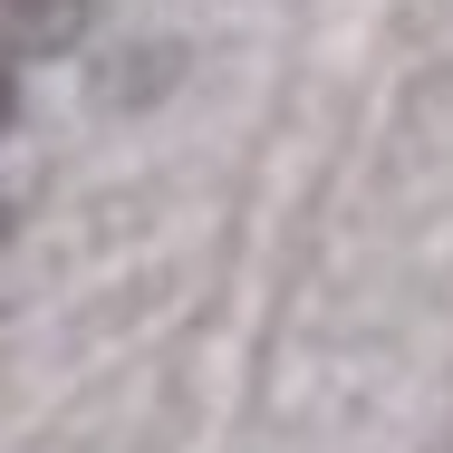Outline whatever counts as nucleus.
Segmentation results:
<instances>
[{
    "label": "nucleus",
    "instance_id": "obj_2",
    "mask_svg": "<svg viewBox=\"0 0 453 453\" xmlns=\"http://www.w3.org/2000/svg\"><path fill=\"white\" fill-rule=\"evenodd\" d=\"M0 126H10V78H0Z\"/></svg>",
    "mask_w": 453,
    "mask_h": 453
},
{
    "label": "nucleus",
    "instance_id": "obj_1",
    "mask_svg": "<svg viewBox=\"0 0 453 453\" xmlns=\"http://www.w3.org/2000/svg\"><path fill=\"white\" fill-rule=\"evenodd\" d=\"M78 10L88 0H0V49H58L78 39Z\"/></svg>",
    "mask_w": 453,
    "mask_h": 453
}]
</instances>
